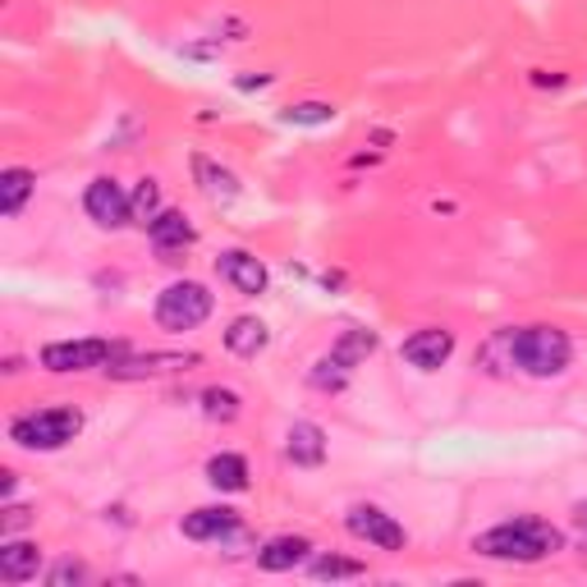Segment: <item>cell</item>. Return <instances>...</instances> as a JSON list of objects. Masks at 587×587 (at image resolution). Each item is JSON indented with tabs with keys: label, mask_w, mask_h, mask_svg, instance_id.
<instances>
[{
	"label": "cell",
	"mask_w": 587,
	"mask_h": 587,
	"mask_svg": "<svg viewBox=\"0 0 587 587\" xmlns=\"http://www.w3.org/2000/svg\"><path fill=\"white\" fill-rule=\"evenodd\" d=\"M207 482L216 492H248V464L244 454H216L207 459Z\"/></svg>",
	"instance_id": "obj_20"
},
{
	"label": "cell",
	"mask_w": 587,
	"mask_h": 587,
	"mask_svg": "<svg viewBox=\"0 0 587 587\" xmlns=\"http://www.w3.org/2000/svg\"><path fill=\"white\" fill-rule=\"evenodd\" d=\"M29 519H33V509H23V505H10V509H5V523H0V532H5V538H14L19 528H29Z\"/></svg>",
	"instance_id": "obj_27"
},
{
	"label": "cell",
	"mask_w": 587,
	"mask_h": 587,
	"mask_svg": "<svg viewBox=\"0 0 587 587\" xmlns=\"http://www.w3.org/2000/svg\"><path fill=\"white\" fill-rule=\"evenodd\" d=\"M313 560V542L308 538H294V532H285V538H271L262 551H258V569L267 574H285V569H298Z\"/></svg>",
	"instance_id": "obj_13"
},
{
	"label": "cell",
	"mask_w": 587,
	"mask_h": 587,
	"mask_svg": "<svg viewBox=\"0 0 587 587\" xmlns=\"http://www.w3.org/2000/svg\"><path fill=\"white\" fill-rule=\"evenodd\" d=\"M33 189H37V174L23 170V166H10L5 174H0V216L14 221L23 212V202L33 197Z\"/></svg>",
	"instance_id": "obj_18"
},
{
	"label": "cell",
	"mask_w": 587,
	"mask_h": 587,
	"mask_svg": "<svg viewBox=\"0 0 587 587\" xmlns=\"http://www.w3.org/2000/svg\"><path fill=\"white\" fill-rule=\"evenodd\" d=\"M216 275L221 280H229L239 294H248V298H258V294H267V267L252 258V252H244V248H229V252H221L216 258Z\"/></svg>",
	"instance_id": "obj_10"
},
{
	"label": "cell",
	"mask_w": 587,
	"mask_h": 587,
	"mask_svg": "<svg viewBox=\"0 0 587 587\" xmlns=\"http://www.w3.org/2000/svg\"><path fill=\"white\" fill-rule=\"evenodd\" d=\"M147 239H151V248H157L166 262H174L170 252H184V248H193L197 229L189 225V216H184V212H161L157 221L147 225Z\"/></svg>",
	"instance_id": "obj_12"
},
{
	"label": "cell",
	"mask_w": 587,
	"mask_h": 587,
	"mask_svg": "<svg viewBox=\"0 0 587 587\" xmlns=\"http://www.w3.org/2000/svg\"><path fill=\"white\" fill-rule=\"evenodd\" d=\"M285 124H330L336 120V106L330 101H298V106H285L280 111Z\"/></svg>",
	"instance_id": "obj_24"
},
{
	"label": "cell",
	"mask_w": 587,
	"mask_h": 587,
	"mask_svg": "<svg viewBox=\"0 0 587 587\" xmlns=\"http://www.w3.org/2000/svg\"><path fill=\"white\" fill-rule=\"evenodd\" d=\"M271 83V74H258V79H252V74H248V79H239V88L244 92H252V88H267Z\"/></svg>",
	"instance_id": "obj_28"
},
{
	"label": "cell",
	"mask_w": 587,
	"mask_h": 587,
	"mask_svg": "<svg viewBox=\"0 0 587 587\" xmlns=\"http://www.w3.org/2000/svg\"><path fill=\"white\" fill-rule=\"evenodd\" d=\"M574 523L587 532V500H583V505H574Z\"/></svg>",
	"instance_id": "obj_29"
},
{
	"label": "cell",
	"mask_w": 587,
	"mask_h": 587,
	"mask_svg": "<svg viewBox=\"0 0 587 587\" xmlns=\"http://www.w3.org/2000/svg\"><path fill=\"white\" fill-rule=\"evenodd\" d=\"M193 180H197V189L207 193L212 202H235L239 197V180H235V174H229L225 166H216L212 157H202V151L193 157Z\"/></svg>",
	"instance_id": "obj_17"
},
{
	"label": "cell",
	"mask_w": 587,
	"mask_h": 587,
	"mask_svg": "<svg viewBox=\"0 0 587 587\" xmlns=\"http://www.w3.org/2000/svg\"><path fill=\"white\" fill-rule=\"evenodd\" d=\"M308 574L321 578V583H336V578H363L368 569L359 565V560H345V555H313Z\"/></svg>",
	"instance_id": "obj_21"
},
{
	"label": "cell",
	"mask_w": 587,
	"mask_h": 587,
	"mask_svg": "<svg viewBox=\"0 0 587 587\" xmlns=\"http://www.w3.org/2000/svg\"><path fill=\"white\" fill-rule=\"evenodd\" d=\"M83 207H88V216H92L101 229H120V225H129V221H134L129 197H124V189H120L115 180H106V174L88 184V193H83Z\"/></svg>",
	"instance_id": "obj_8"
},
{
	"label": "cell",
	"mask_w": 587,
	"mask_h": 587,
	"mask_svg": "<svg viewBox=\"0 0 587 587\" xmlns=\"http://www.w3.org/2000/svg\"><path fill=\"white\" fill-rule=\"evenodd\" d=\"M376 330H363V326H353V330H345V336L336 340V345H330V359H336V363H345L349 372L353 368H359V363H368L372 359V353H376Z\"/></svg>",
	"instance_id": "obj_19"
},
{
	"label": "cell",
	"mask_w": 587,
	"mask_h": 587,
	"mask_svg": "<svg viewBox=\"0 0 587 587\" xmlns=\"http://www.w3.org/2000/svg\"><path fill=\"white\" fill-rule=\"evenodd\" d=\"M509 353H515V368L528 376H560L574 359V345L560 326H523L509 330Z\"/></svg>",
	"instance_id": "obj_2"
},
{
	"label": "cell",
	"mask_w": 587,
	"mask_h": 587,
	"mask_svg": "<svg viewBox=\"0 0 587 587\" xmlns=\"http://www.w3.org/2000/svg\"><path fill=\"white\" fill-rule=\"evenodd\" d=\"M454 353V336L441 326H427V330H414L404 345H399V359L408 368H418V372H437L445 368V359Z\"/></svg>",
	"instance_id": "obj_9"
},
{
	"label": "cell",
	"mask_w": 587,
	"mask_h": 587,
	"mask_svg": "<svg viewBox=\"0 0 587 587\" xmlns=\"http://www.w3.org/2000/svg\"><path fill=\"white\" fill-rule=\"evenodd\" d=\"M202 414H207L212 422H235L239 418V395L225 391V386L202 391Z\"/></svg>",
	"instance_id": "obj_23"
},
{
	"label": "cell",
	"mask_w": 587,
	"mask_h": 587,
	"mask_svg": "<svg viewBox=\"0 0 587 587\" xmlns=\"http://www.w3.org/2000/svg\"><path fill=\"white\" fill-rule=\"evenodd\" d=\"M83 431L79 408H37L10 422V441L23 450H65Z\"/></svg>",
	"instance_id": "obj_3"
},
{
	"label": "cell",
	"mask_w": 587,
	"mask_h": 587,
	"mask_svg": "<svg viewBox=\"0 0 587 587\" xmlns=\"http://www.w3.org/2000/svg\"><path fill=\"white\" fill-rule=\"evenodd\" d=\"M473 551L487 560H515V565H538V560L565 551V532L542 519H509L473 538Z\"/></svg>",
	"instance_id": "obj_1"
},
{
	"label": "cell",
	"mask_w": 587,
	"mask_h": 587,
	"mask_svg": "<svg viewBox=\"0 0 587 587\" xmlns=\"http://www.w3.org/2000/svg\"><path fill=\"white\" fill-rule=\"evenodd\" d=\"M285 454H290V464H298V469H317L326 459V431L317 422H294L290 437H285Z\"/></svg>",
	"instance_id": "obj_14"
},
{
	"label": "cell",
	"mask_w": 587,
	"mask_h": 587,
	"mask_svg": "<svg viewBox=\"0 0 587 587\" xmlns=\"http://www.w3.org/2000/svg\"><path fill=\"white\" fill-rule=\"evenodd\" d=\"M212 294L207 285H197V280H174L157 294V326L161 330H174V336H184V330H197L202 321L212 317Z\"/></svg>",
	"instance_id": "obj_4"
},
{
	"label": "cell",
	"mask_w": 587,
	"mask_h": 587,
	"mask_svg": "<svg viewBox=\"0 0 587 587\" xmlns=\"http://www.w3.org/2000/svg\"><path fill=\"white\" fill-rule=\"evenodd\" d=\"M345 528L353 532L359 542L376 546V551H404V528L395 523V515H386L381 505H353L345 515Z\"/></svg>",
	"instance_id": "obj_6"
},
{
	"label": "cell",
	"mask_w": 587,
	"mask_h": 587,
	"mask_svg": "<svg viewBox=\"0 0 587 587\" xmlns=\"http://www.w3.org/2000/svg\"><path fill=\"white\" fill-rule=\"evenodd\" d=\"M267 345H271V330L258 317H235V321H229V330H225V349L239 353V359H258Z\"/></svg>",
	"instance_id": "obj_16"
},
{
	"label": "cell",
	"mask_w": 587,
	"mask_h": 587,
	"mask_svg": "<svg viewBox=\"0 0 587 587\" xmlns=\"http://www.w3.org/2000/svg\"><path fill=\"white\" fill-rule=\"evenodd\" d=\"M197 363V353H124L106 368L115 381H147V376H170V372H189Z\"/></svg>",
	"instance_id": "obj_7"
},
{
	"label": "cell",
	"mask_w": 587,
	"mask_h": 587,
	"mask_svg": "<svg viewBox=\"0 0 587 587\" xmlns=\"http://www.w3.org/2000/svg\"><path fill=\"white\" fill-rule=\"evenodd\" d=\"M345 381H349V368H345V363H336L330 353H326V359L313 368V386H317V391H340Z\"/></svg>",
	"instance_id": "obj_25"
},
{
	"label": "cell",
	"mask_w": 587,
	"mask_h": 587,
	"mask_svg": "<svg viewBox=\"0 0 587 587\" xmlns=\"http://www.w3.org/2000/svg\"><path fill=\"white\" fill-rule=\"evenodd\" d=\"M46 583L50 587H79V583H88V569L79 565V560H60V565L46 574Z\"/></svg>",
	"instance_id": "obj_26"
},
{
	"label": "cell",
	"mask_w": 587,
	"mask_h": 587,
	"mask_svg": "<svg viewBox=\"0 0 587 587\" xmlns=\"http://www.w3.org/2000/svg\"><path fill=\"white\" fill-rule=\"evenodd\" d=\"M37 569H42L37 542H10L5 538V546H0V583H29V578H37Z\"/></svg>",
	"instance_id": "obj_15"
},
{
	"label": "cell",
	"mask_w": 587,
	"mask_h": 587,
	"mask_svg": "<svg viewBox=\"0 0 587 587\" xmlns=\"http://www.w3.org/2000/svg\"><path fill=\"white\" fill-rule=\"evenodd\" d=\"M239 528H244V519L235 515V509H225V505H202V509H193V515H184V538H193V542L235 538Z\"/></svg>",
	"instance_id": "obj_11"
},
{
	"label": "cell",
	"mask_w": 587,
	"mask_h": 587,
	"mask_svg": "<svg viewBox=\"0 0 587 587\" xmlns=\"http://www.w3.org/2000/svg\"><path fill=\"white\" fill-rule=\"evenodd\" d=\"M124 353H129V345H120V340H56L42 349V368L46 372H88V368H111Z\"/></svg>",
	"instance_id": "obj_5"
},
{
	"label": "cell",
	"mask_w": 587,
	"mask_h": 587,
	"mask_svg": "<svg viewBox=\"0 0 587 587\" xmlns=\"http://www.w3.org/2000/svg\"><path fill=\"white\" fill-rule=\"evenodd\" d=\"M129 207H134V221L147 229L151 221L161 216V184H157V180H138V189H134V197H129Z\"/></svg>",
	"instance_id": "obj_22"
}]
</instances>
